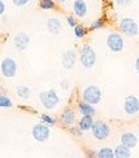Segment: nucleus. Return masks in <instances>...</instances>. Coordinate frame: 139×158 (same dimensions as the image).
<instances>
[{"instance_id": "1", "label": "nucleus", "mask_w": 139, "mask_h": 158, "mask_svg": "<svg viewBox=\"0 0 139 158\" xmlns=\"http://www.w3.org/2000/svg\"><path fill=\"white\" fill-rule=\"evenodd\" d=\"M97 61V53L93 49V47L90 44H85L83 49H81V53H80V62L85 69H91L93 66L95 65Z\"/></svg>"}, {"instance_id": "2", "label": "nucleus", "mask_w": 139, "mask_h": 158, "mask_svg": "<svg viewBox=\"0 0 139 158\" xmlns=\"http://www.w3.org/2000/svg\"><path fill=\"white\" fill-rule=\"evenodd\" d=\"M83 98L90 105H97L102 101V91L98 85H88L83 92Z\"/></svg>"}, {"instance_id": "3", "label": "nucleus", "mask_w": 139, "mask_h": 158, "mask_svg": "<svg viewBox=\"0 0 139 158\" xmlns=\"http://www.w3.org/2000/svg\"><path fill=\"white\" fill-rule=\"evenodd\" d=\"M40 100L41 104L45 109L52 110V109H56L58 105H59V97L57 95V92L54 89H48V91H44L40 94Z\"/></svg>"}, {"instance_id": "4", "label": "nucleus", "mask_w": 139, "mask_h": 158, "mask_svg": "<svg viewBox=\"0 0 139 158\" xmlns=\"http://www.w3.org/2000/svg\"><path fill=\"white\" fill-rule=\"evenodd\" d=\"M91 132L93 136L95 137L97 140H106L111 134V128L107 123H104L102 121H97V122H93L91 124Z\"/></svg>"}, {"instance_id": "5", "label": "nucleus", "mask_w": 139, "mask_h": 158, "mask_svg": "<svg viewBox=\"0 0 139 158\" xmlns=\"http://www.w3.org/2000/svg\"><path fill=\"white\" fill-rule=\"evenodd\" d=\"M32 137L39 143H45L50 137V128L45 123H37L32 127Z\"/></svg>"}, {"instance_id": "6", "label": "nucleus", "mask_w": 139, "mask_h": 158, "mask_svg": "<svg viewBox=\"0 0 139 158\" xmlns=\"http://www.w3.org/2000/svg\"><path fill=\"white\" fill-rule=\"evenodd\" d=\"M107 47L112 52H121L125 47V40L118 32H111L107 36Z\"/></svg>"}, {"instance_id": "7", "label": "nucleus", "mask_w": 139, "mask_h": 158, "mask_svg": "<svg viewBox=\"0 0 139 158\" xmlns=\"http://www.w3.org/2000/svg\"><path fill=\"white\" fill-rule=\"evenodd\" d=\"M0 71L5 78H13L17 74V64L10 57H6L2 61L0 65Z\"/></svg>"}, {"instance_id": "8", "label": "nucleus", "mask_w": 139, "mask_h": 158, "mask_svg": "<svg viewBox=\"0 0 139 158\" xmlns=\"http://www.w3.org/2000/svg\"><path fill=\"white\" fill-rule=\"evenodd\" d=\"M120 29L122 30L124 34H126L128 36H137L138 35V23L134 21L133 18H122L120 22Z\"/></svg>"}, {"instance_id": "9", "label": "nucleus", "mask_w": 139, "mask_h": 158, "mask_svg": "<svg viewBox=\"0 0 139 158\" xmlns=\"http://www.w3.org/2000/svg\"><path fill=\"white\" fill-rule=\"evenodd\" d=\"M124 110L129 115H135L139 111V100L135 96H128L124 104Z\"/></svg>"}, {"instance_id": "10", "label": "nucleus", "mask_w": 139, "mask_h": 158, "mask_svg": "<svg viewBox=\"0 0 139 158\" xmlns=\"http://www.w3.org/2000/svg\"><path fill=\"white\" fill-rule=\"evenodd\" d=\"M77 60V57H76V52L74 49H67L66 52H63V55H62V65H63V68L64 69H72L75 66V62Z\"/></svg>"}, {"instance_id": "11", "label": "nucleus", "mask_w": 139, "mask_h": 158, "mask_svg": "<svg viewBox=\"0 0 139 158\" xmlns=\"http://www.w3.org/2000/svg\"><path fill=\"white\" fill-rule=\"evenodd\" d=\"M13 44L18 51H25L30 44V36L26 32H18L13 39Z\"/></svg>"}, {"instance_id": "12", "label": "nucleus", "mask_w": 139, "mask_h": 158, "mask_svg": "<svg viewBox=\"0 0 139 158\" xmlns=\"http://www.w3.org/2000/svg\"><path fill=\"white\" fill-rule=\"evenodd\" d=\"M61 123L64 127H71L76 123V113L72 109H64L61 114Z\"/></svg>"}, {"instance_id": "13", "label": "nucleus", "mask_w": 139, "mask_h": 158, "mask_svg": "<svg viewBox=\"0 0 139 158\" xmlns=\"http://www.w3.org/2000/svg\"><path fill=\"white\" fill-rule=\"evenodd\" d=\"M46 27H48L49 32L52 34H59L63 29V25L61 22V19L57 17H50L48 21H46Z\"/></svg>"}, {"instance_id": "14", "label": "nucleus", "mask_w": 139, "mask_h": 158, "mask_svg": "<svg viewBox=\"0 0 139 158\" xmlns=\"http://www.w3.org/2000/svg\"><path fill=\"white\" fill-rule=\"evenodd\" d=\"M121 144L126 145L130 149H133L138 145V137L133 132H125L121 135Z\"/></svg>"}, {"instance_id": "15", "label": "nucleus", "mask_w": 139, "mask_h": 158, "mask_svg": "<svg viewBox=\"0 0 139 158\" xmlns=\"http://www.w3.org/2000/svg\"><path fill=\"white\" fill-rule=\"evenodd\" d=\"M72 8H74L75 15L77 17H80V18H84L88 13V5H87V3H85V0H75Z\"/></svg>"}, {"instance_id": "16", "label": "nucleus", "mask_w": 139, "mask_h": 158, "mask_svg": "<svg viewBox=\"0 0 139 158\" xmlns=\"http://www.w3.org/2000/svg\"><path fill=\"white\" fill-rule=\"evenodd\" d=\"M114 154L117 158H129L131 156L130 148H128L126 145H124V144H120V145L116 147V149L114 150Z\"/></svg>"}, {"instance_id": "17", "label": "nucleus", "mask_w": 139, "mask_h": 158, "mask_svg": "<svg viewBox=\"0 0 139 158\" xmlns=\"http://www.w3.org/2000/svg\"><path fill=\"white\" fill-rule=\"evenodd\" d=\"M93 117L91 115H83L81 119L79 121V128H80L81 131H88L91 128V124H93Z\"/></svg>"}, {"instance_id": "18", "label": "nucleus", "mask_w": 139, "mask_h": 158, "mask_svg": "<svg viewBox=\"0 0 139 158\" xmlns=\"http://www.w3.org/2000/svg\"><path fill=\"white\" fill-rule=\"evenodd\" d=\"M79 110H80V113L83 115H91L93 117L95 114V110H94V108H93V105L85 102V101L79 104Z\"/></svg>"}, {"instance_id": "19", "label": "nucleus", "mask_w": 139, "mask_h": 158, "mask_svg": "<svg viewBox=\"0 0 139 158\" xmlns=\"http://www.w3.org/2000/svg\"><path fill=\"white\" fill-rule=\"evenodd\" d=\"M17 94L21 98H23V100H27V98H30V96H31V89L27 87V85H18Z\"/></svg>"}, {"instance_id": "20", "label": "nucleus", "mask_w": 139, "mask_h": 158, "mask_svg": "<svg viewBox=\"0 0 139 158\" xmlns=\"http://www.w3.org/2000/svg\"><path fill=\"white\" fill-rule=\"evenodd\" d=\"M95 156L99 157V158H115L114 150H112L111 148H102Z\"/></svg>"}, {"instance_id": "21", "label": "nucleus", "mask_w": 139, "mask_h": 158, "mask_svg": "<svg viewBox=\"0 0 139 158\" xmlns=\"http://www.w3.org/2000/svg\"><path fill=\"white\" fill-rule=\"evenodd\" d=\"M39 5H40V8L44 10H50V9L56 8L54 0H40V2H39Z\"/></svg>"}, {"instance_id": "22", "label": "nucleus", "mask_w": 139, "mask_h": 158, "mask_svg": "<svg viewBox=\"0 0 139 158\" xmlns=\"http://www.w3.org/2000/svg\"><path fill=\"white\" fill-rule=\"evenodd\" d=\"M74 30H75L76 38H79V39H83L87 35V29H85V26H83V25H76Z\"/></svg>"}, {"instance_id": "23", "label": "nucleus", "mask_w": 139, "mask_h": 158, "mask_svg": "<svg viewBox=\"0 0 139 158\" xmlns=\"http://www.w3.org/2000/svg\"><path fill=\"white\" fill-rule=\"evenodd\" d=\"M10 106H13L10 98L6 96H0V108H10Z\"/></svg>"}, {"instance_id": "24", "label": "nucleus", "mask_w": 139, "mask_h": 158, "mask_svg": "<svg viewBox=\"0 0 139 158\" xmlns=\"http://www.w3.org/2000/svg\"><path fill=\"white\" fill-rule=\"evenodd\" d=\"M41 122H44L45 124H48V126H54L56 124V118L50 117L48 114H43L41 115Z\"/></svg>"}, {"instance_id": "25", "label": "nucleus", "mask_w": 139, "mask_h": 158, "mask_svg": "<svg viewBox=\"0 0 139 158\" xmlns=\"http://www.w3.org/2000/svg\"><path fill=\"white\" fill-rule=\"evenodd\" d=\"M103 27H104V22L102 19H95V21L91 22V25H90L91 30H99V29H103Z\"/></svg>"}, {"instance_id": "26", "label": "nucleus", "mask_w": 139, "mask_h": 158, "mask_svg": "<svg viewBox=\"0 0 139 158\" xmlns=\"http://www.w3.org/2000/svg\"><path fill=\"white\" fill-rule=\"evenodd\" d=\"M70 128H71V134H72V135H75V136H77V137H81V136H83L81 130L79 128V127H74V126H71Z\"/></svg>"}, {"instance_id": "27", "label": "nucleus", "mask_w": 139, "mask_h": 158, "mask_svg": "<svg viewBox=\"0 0 139 158\" xmlns=\"http://www.w3.org/2000/svg\"><path fill=\"white\" fill-rule=\"evenodd\" d=\"M30 0H13V4H14L16 6H25L29 4Z\"/></svg>"}, {"instance_id": "28", "label": "nucleus", "mask_w": 139, "mask_h": 158, "mask_svg": "<svg viewBox=\"0 0 139 158\" xmlns=\"http://www.w3.org/2000/svg\"><path fill=\"white\" fill-rule=\"evenodd\" d=\"M67 23L71 26V27H75V26L77 25V23H76V18H75L74 16H68V17H67Z\"/></svg>"}, {"instance_id": "29", "label": "nucleus", "mask_w": 139, "mask_h": 158, "mask_svg": "<svg viewBox=\"0 0 139 158\" xmlns=\"http://www.w3.org/2000/svg\"><path fill=\"white\" fill-rule=\"evenodd\" d=\"M116 3H117L118 5L124 6V5H128V4H130V3H131V0H116Z\"/></svg>"}, {"instance_id": "30", "label": "nucleus", "mask_w": 139, "mask_h": 158, "mask_svg": "<svg viewBox=\"0 0 139 158\" xmlns=\"http://www.w3.org/2000/svg\"><path fill=\"white\" fill-rule=\"evenodd\" d=\"M4 12H5V4H4L3 0H0V16H2Z\"/></svg>"}, {"instance_id": "31", "label": "nucleus", "mask_w": 139, "mask_h": 158, "mask_svg": "<svg viewBox=\"0 0 139 158\" xmlns=\"http://www.w3.org/2000/svg\"><path fill=\"white\" fill-rule=\"evenodd\" d=\"M61 85H62V88H63V89H68V87H70L67 81H63V82L61 83Z\"/></svg>"}, {"instance_id": "32", "label": "nucleus", "mask_w": 139, "mask_h": 158, "mask_svg": "<svg viewBox=\"0 0 139 158\" xmlns=\"http://www.w3.org/2000/svg\"><path fill=\"white\" fill-rule=\"evenodd\" d=\"M135 70L137 71L139 70V58H137V60H135Z\"/></svg>"}, {"instance_id": "33", "label": "nucleus", "mask_w": 139, "mask_h": 158, "mask_svg": "<svg viewBox=\"0 0 139 158\" xmlns=\"http://www.w3.org/2000/svg\"><path fill=\"white\" fill-rule=\"evenodd\" d=\"M58 2H59V3H66L67 0H58Z\"/></svg>"}, {"instance_id": "34", "label": "nucleus", "mask_w": 139, "mask_h": 158, "mask_svg": "<svg viewBox=\"0 0 139 158\" xmlns=\"http://www.w3.org/2000/svg\"><path fill=\"white\" fill-rule=\"evenodd\" d=\"M0 87H2V83H0Z\"/></svg>"}]
</instances>
